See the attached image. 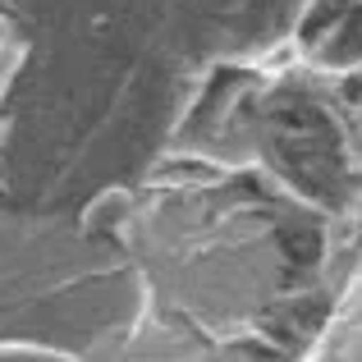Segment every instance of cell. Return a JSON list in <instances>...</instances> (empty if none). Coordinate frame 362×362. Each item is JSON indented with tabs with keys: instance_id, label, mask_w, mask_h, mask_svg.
Wrapping results in <instances>:
<instances>
[{
	"instance_id": "1",
	"label": "cell",
	"mask_w": 362,
	"mask_h": 362,
	"mask_svg": "<svg viewBox=\"0 0 362 362\" xmlns=\"http://www.w3.org/2000/svg\"><path fill=\"white\" fill-rule=\"evenodd\" d=\"M321 60L330 69H349V64H362V14H354L339 33H330V42L321 46Z\"/></svg>"
}]
</instances>
